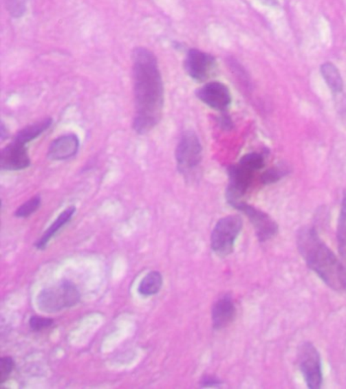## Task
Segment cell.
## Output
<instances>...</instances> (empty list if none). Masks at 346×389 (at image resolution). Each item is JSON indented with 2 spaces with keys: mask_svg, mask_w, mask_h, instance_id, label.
I'll list each match as a JSON object with an SVG mask.
<instances>
[{
  "mask_svg": "<svg viewBox=\"0 0 346 389\" xmlns=\"http://www.w3.org/2000/svg\"><path fill=\"white\" fill-rule=\"evenodd\" d=\"M133 59L136 118L134 130L147 134L161 121L164 107V85L159 64L153 52L136 48Z\"/></svg>",
  "mask_w": 346,
  "mask_h": 389,
  "instance_id": "obj_1",
  "label": "cell"
},
{
  "mask_svg": "<svg viewBox=\"0 0 346 389\" xmlns=\"http://www.w3.org/2000/svg\"><path fill=\"white\" fill-rule=\"evenodd\" d=\"M298 249L310 269L335 291L346 290V267L320 239L312 228L304 227L298 234Z\"/></svg>",
  "mask_w": 346,
  "mask_h": 389,
  "instance_id": "obj_2",
  "label": "cell"
},
{
  "mask_svg": "<svg viewBox=\"0 0 346 389\" xmlns=\"http://www.w3.org/2000/svg\"><path fill=\"white\" fill-rule=\"evenodd\" d=\"M80 294L78 288L69 281H62L58 285L45 288L38 294L36 303L45 313H55L78 304Z\"/></svg>",
  "mask_w": 346,
  "mask_h": 389,
  "instance_id": "obj_3",
  "label": "cell"
},
{
  "mask_svg": "<svg viewBox=\"0 0 346 389\" xmlns=\"http://www.w3.org/2000/svg\"><path fill=\"white\" fill-rule=\"evenodd\" d=\"M243 221L239 216L221 218L211 234V249L215 254L226 256L234 249L235 241L242 230Z\"/></svg>",
  "mask_w": 346,
  "mask_h": 389,
  "instance_id": "obj_4",
  "label": "cell"
},
{
  "mask_svg": "<svg viewBox=\"0 0 346 389\" xmlns=\"http://www.w3.org/2000/svg\"><path fill=\"white\" fill-rule=\"evenodd\" d=\"M202 147L199 139L193 131H187L181 136L176 151V159L181 172H189L199 164Z\"/></svg>",
  "mask_w": 346,
  "mask_h": 389,
  "instance_id": "obj_5",
  "label": "cell"
},
{
  "mask_svg": "<svg viewBox=\"0 0 346 389\" xmlns=\"http://www.w3.org/2000/svg\"><path fill=\"white\" fill-rule=\"evenodd\" d=\"M299 364L307 386L312 389L320 388L322 384L321 358L311 343H305L301 347Z\"/></svg>",
  "mask_w": 346,
  "mask_h": 389,
  "instance_id": "obj_6",
  "label": "cell"
},
{
  "mask_svg": "<svg viewBox=\"0 0 346 389\" xmlns=\"http://www.w3.org/2000/svg\"><path fill=\"white\" fill-rule=\"evenodd\" d=\"M233 206L240 210L241 212L244 213L249 218L250 222L255 228L256 234H257L260 241H268V239L272 238L274 235H277V232H279V226L266 213L258 210L255 207L245 204L241 201L235 203Z\"/></svg>",
  "mask_w": 346,
  "mask_h": 389,
  "instance_id": "obj_7",
  "label": "cell"
},
{
  "mask_svg": "<svg viewBox=\"0 0 346 389\" xmlns=\"http://www.w3.org/2000/svg\"><path fill=\"white\" fill-rule=\"evenodd\" d=\"M215 68V59L198 49L188 51L185 60V69L194 80L204 81L210 76Z\"/></svg>",
  "mask_w": 346,
  "mask_h": 389,
  "instance_id": "obj_8",
  "label": "cell"
},
{
  "mask_svg": "<svg viewBox=\"0 0 346 389\" xmlns=\"http://www.w3.org/2000/svg\"><path fill=\"white\" fill-rule=\"evenodd\" d=\"M196 95L202 102L215 110H226L230 104V91L221 82L207 83L198 89Z\"/></svg>",
  "mask_w": 346,
  "mask_h": 389,
  "instance_id": "obj_9",
  "label": "cell"
},
{
  "mask_svg": "<svg viewBox=\"0 0 346 389\" xmlns=\"http://www.w3.org/2000/svg\"><path fill=\"white\" fill-rule=\"evenodd\" d=\"M30 164H31V159L28 155L25 144L14 140V142L2 149L1 155H0V166L2 170H25L30 166Z\"/></svg>",
  "mask_w": 346,
  "mask_h": 389,
  "instance_id": "obj_10",
  "label": "cell"
},
{
  "mask_svg": "<svg viewBox=\"0 0 346 389\" xmlns=\"http://www.w3.org/2000/svg\"><path fill=\"white\" fill-rule=\"evenodd\" d=\"M80 140L76 134H67L55 139L50 144L48 157L51 160H66L78 153Z\"/></svg>",
  "mask_w": 346,
  "mask_h": 389,
  "instance_id": "obj_11",
  "label": "cell"
},
{
  "mask_svg": "<svg viewBox=\"0 0 346 389\" xmlns=\"http://www.w3.org/2000/svg\"><path fill=\"white\" fill-rule=\"evenodd\" d=\"M235 314H236V309L230 296H224L223 298L219 299L213 305V313H211L213 328L215 330L226 328L234 320Z\"/></svg>",
  "mask_w": 346,
  "mask_h": 389,
  "instance_id": "obj_12",
  "label": "cell"
},
{
  "mask_svg": "<svg viewBox=\"0 0 346 389\" xmlns=\"http://www.w3.org/2000/svg\"><path fill=\"white\" fill-rule=\"evenodd\" d=\"M74 213H76V207H69V208L64 210L63 212L56 218V220L53 222L52 225L44 232L41 238L36 243V247H37L38 249H41V251L44 249L45 247H47V245H48L50 239L52 238L64 225H66V224L72 220Z\"/></svg>",
  "mask_w": 346,
  "mask_h": 389,
  "instance_id": "obj_13",
  "label": "cell"
},
{
  "mask_svg": "<svg viewBox=\"0 0 346 389\" xmlns=\"http://www.w3.org/2000/svg\"><path fill=\"white\" fill-rule=\"evenodd\" d=\"M51 124H52V120L46 119L43 120L41 122H38V123L34 124V125L28 126V127L21 130L17 134L14 141L25 145L27 143L31 142L34 139L37 138L38 136L41 135L43 132L46 131L50 127Z\"/></svg>",
  "mask_w": 346,
  "mask_h": 389,
  "instance_id": "obj_14",
  "label": "cell"
},
{
  "mask_svg": "<svg viewBox=\"0 0 346 389\" xmlns=\"http://www.w3.org/2000/svg\"><path fill=\"white\" fill-rule=\"evenodd\" d=\"M163 286V277L159 272H149L140 281L138 293L142 296H153L158 294Z\"/></svg>",
  "mask_w": 346,
  "mask_h": 389,
  "instance_id": "obj_15",
  "label": "cell"
},
{
  "mask_svg": "<svg viewBox=\"0 0 346 389\" xmlns=\"http://www.w3.org/2000/svg\"><path fill=\"white\" fill-rule=\"evenodd\" d=\"M321 72L327 85L334 93H340L343 91V78H341L338 69L332 63L323 64Z\"/></svg>",
  "mask_w": 346,
  "mask_h": 389,
  "instance_id": "obj_16",
  "label": "cell"
},
{
  "mask_svg": "<svg viewBox=\"0 0 346 389\" xmlns=\"http://www.w3.org/2000/svg\"><path fill=\"white\" fill-rule=\"evenodd\" d=\"M337 241H338L339 254L346 267V192L343 196L340 217L337 226Z\"/></svg>",
  "mask_w": 346,
  "mask_h": 389,
  "instance_id": "obj_17",
  "label": "cell"
},
{
  "mask_svg": "<svg viewBox=\"0 0 346 389\" xmlns=\"http://www.w3.org/2000/svg\"><path fill=\"white\" fill-rule=\"evenodd\" d=\"M41 205V198L39 196L34 197L31 200L27 201L16 211L14 215L19 218H27L35 213Z\"/></svg>",
  "mask_w": 346,
  "mask_h": 389,
  "instance_id": "obj_18",
  "label": "cell"
},
{
  "mask_svg": "<svg viewBox=\"0 0 346 389\" xmlns=\"http://www.w3.org/2000/svg\"><path fill=\"white\" fill-rule=\"evenodd\" d=\"M240 164L255 172V170L263 168L264 159L261 155H257V153H250L241 159Z\"/></svg>",
  "mask_w": 346,
  "mask_h": 389,
  "instance_id": "obj_19",
  "label": "cell"
},
{
  "mask_svg": "<svg viewBox=\"0 0 346 389\" xmlns=\"http://www.w3.org/2000/svg\"><path fill=\"white\" fill-rule=\"evenodd\" d=\"M14 362L10 357H2L0 360V384H3L10 377Z\"/></svg>",
  "mask_w": 346,
  "mask_h": 389,
  "instance_id": "obj_20",
  "label": "cell"
},
{
  "mask_svg": "<svg viewBox=\"0 0 346 389\" xmlns=\"http://www.w3.org/2000/svg\"><path fill=\"white\" fill-rule=\"evenodd\" d=\"M52 324V318H40L38 315H34L30 318V326H31L32 330L35 331L46 330V329L50 328Z\"/></svg>",
  "mask_w": 346,
  "mask_h": 389,
  "instance_id": "obj_21",
  "label": "cell"
},
{
  "mask_svg": "<svg viewBox=\"0 0 346 389\" xmlns=\"http://www.w3.org/2000/svg\"><path fill=\"white\" fill-rule=\"evenodd\" d=\"M281 177H283V170H279V168H271L262 175V181L264 184L275 183Z\"/></svg>",
  "mask_w": 346,
  "mask_h": 389,
  "instance_id": "obj_22",
  "label": "cell"
},
{
  "mask_svg": "<svg viewBox=\"0 0 346 389\" xmlns=\"http://www.w3.org/2000/svg\"><path fill=\"white\" fill-rule=\"evenodd\" d=\"M202 386H204V388L219 386V381H217V380L213 379V378H207L206 380H204V384H202Z\"/></svg>",
  "mask_w": 346,
  "mask_h": 389,
  "instance_id": "obj_23",
  "label": "cell"
}]
</instances>
